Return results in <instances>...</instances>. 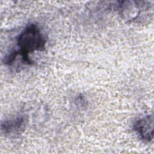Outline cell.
<instances>
[{"mask_svg":"<svg viewBox=\"0 0 154 154\" xmlns=\"http://www.w3.org/2000/svg\"><path fill=\"white\" fill-rule=\"evenodd\" d=\"M46 40L37 25L31 23L27 25L17 35L16 44L19 50H16L22 63L24 65H31L33 61L29 54L34 51H42L45 48Z\"/></svg>","mask_w":154,"mask_h":154,"instance_id":"6da1fadb","label":"cell"},{"mask_svg":"<svg viewBox=\"0 0 154 154\" xmlns=\"http://www.w3.org/2000/svg\"><path fill=\"white\" fill-rule=\"evenodd\" d=\"M133 129L139 138L150 142L153 138V116L147 114L137 119L133 124Z\"/></svg>","mask_w":154,"mask_h":154,"instance_id":"7a4b0ae2","label":"cell"},{"mask_svg":"<svg viewBox=\"0 0 154 154\" xmlns=\"http://www.w3.org/2000/svg\"><path fill=\"white\" fill-rule=\"evenodd\" d=\"M25 126V118L22 116L4 120L1 122L2 132L9 137H14L20 134Z\"/></svg>","mask_w":154,"mask_h":154,"instance_id":"3957f363","label":"cell"}]
</instances>
